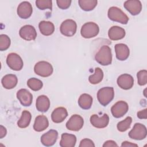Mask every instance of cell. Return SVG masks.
Instances as JSON below:
<instances>
[{
    "instance_id": "1",
    "label": "cell",
    "mask_w": 147,
    "mask_h": 147,
    "mask_svg": "<svg viewBox=\"0 0 147 147\" xmlns=\"http://www.w3.org/2000/svg\"><path fill=\"white\" fill-rule=\"evenodd\" d=\"M95 60L102 65H109L112 62V54L110 48L107 45L102 46L95 56Z\"/></svg>"
},
{
    "instance_id": "2",
    "label": "cell",
    "mask_w": 147,
    "mask_h": 147,
    "mask_svg": "<svg viewBox=\"0 0 147 147\" xmlns=\"http://www.w3.org/2000/svg\"><path fill=\"white\" fill-rule=\"evenodd\" d=\"M114 91L111 87H105L98 91L97 98L102 106H107L114 98Z\"/></svg>"
},
{
    "instance_id": "3",
    "label": "cell",
    "mask_w": 147,
    "mask_h": 147,
    "mask_svg": "<svg viewBox=\"0 0 147 147\" xmlns=\"http://www.w3.org/2000/svg\"><path fill=\"white\" fill-rule=\"evenodd\" d=\"M108 17L111 21L118 22L122 24H126L128 22L129 18L127 15L117 7L112 6L108 10Z\"/></svg>"
},
{
    "instance_id": "4",
    "label": "cell",
    "mask_w": 147,
    "mask_h": 147,
    "mask_svg": "<svg viewBox=\"0 0 147 147\" xmlns=\"http://www.w3.org/2000/svg\"><path fill=\"white\" fill-rule=\"evenodd\" d=\"M99 32L98 25L93 22L85 23L81 28L80 33L85 38H91L96 36Z\"/></svg>"
},
{
    "instance_id": "5",
    "label": "cell",
    "mask_w": 147,
    "mask_h": 147,
    "mask_svg": "<svg viewBox=\"0 0 147 147\" xmlns=\"http://www.w3.org/2000/svg\"><path fill=\"white\" fill-rule=\"evenodd\" d=\"M34 71L37 75L45 78L52 74L53 69L49 63L45 61H41L35 64Z\"/></svg>"
},
{
    "instance_id": "6",
    "label": "cell",
    "mask_w": 147,
    "mask_h": 147,
    "mask_svg": "<svg viewBox=\"0 0 147 147\" xmlns=\"http://www.w3.org/2000/svg\"><path fill=\"white\" fill-rule=\"evenodd\" d=\"M77 29V24L75 21L68 19L64 21L60 27L61 33L67 37H71L74 36Z\"/></svg>"
},
{
    "instance_id": "7",
    "label": "cell",
    "mask_w": 147,
    "mask_h": 147,
    "mask_svg": "<svg viewBox=\"0 0 147 147\" xmlns=\"http://www.w3.org/2000/svg\"><path fill=\"white\" fill-rule=\"evenodd\" d=\"M146 134L147 131L145 126L140 123H136L129 131L128 136L131 139L141 140L146 138Z\"/></svg>"
},
{
    "instance_id": "8",
    "label": "cell",
    "mask_w": 147,
    "mask_h": 147,
    "mask_svg": "<svg viewBox=\"0 0 147 147\" xmlns=\"http://www.w3.org/2000/svg\"><path fill=\"white\" fill-rule=\"evenodd\" d=\"M6 63L10 68L17 71H20L24 65L22 59L16 53H10L7 55Z\"/></svg>"
},
{
    "instance_id": "9",
    "label": "cell",
    "mask_w": 147,
    "mask_h": 147,
    "mask_svg": "<svg viewBox=\"0 0 147 147\" xmlns=\"http://www.w3.org/2000/svg\"><path fill=\"white\" fill-rule=\"evenodd\" d=\"M128 110V104L123 100L117 102L111 108V111L113 116L117 118L123 117L127 112Z\"/></svg>"
},
{
    "instance_id": "10",
    "label": "cell",
    "mask_w": 147,
    "mask_h": 147,
    "mask_svg": "<svg viewBox=\"0 0 147 147\" xmlns=\"http://www.w3.org/2000/svg\"><path fill=\"white\" fill-rule=\"evenodd\" d=\"M83 124V118L79 115L74 114L66 123V127L69 130L77 131L82 128Z\"/></svg>"
},
{
    "instance_id": "11",
    "label": "cell",
    "mask_w": 147,
    "mask_h": 147,
    "mask_svg": "<svg viewBox=\"0 0 147 147\" xmlns=\"http://www.w3.org/2000/svg\"><path fill=\"white\" fill-rule=\"evenodd\" d=\"M20 36L27 41L34 40L37 37V32L35 28L30 25L23 26L19 31Z\"/></svg>"
},
{
    "instance_id": "12",
    "label": "cell",
    "mask_w": 147,
    "mask_h": 147,
    "mask_svg": "<svg viewBox=\"0 0 147 147\" xmlns=\"http://www.w3.org/2000/svg\"><path fill=\"white\" fill-rule=\"evenodd\" d=\"M58 137V132L56 130L51 129L42 134L41 137V142L46 146L53 145Z\"/></svg>"
},
{
    "instance_id": "13",
    "label": "cell",
    "mask_w": 147,
    "mask_h": 147,
    "mask_svg": "<svg viewBox=\"0 0 147 147\" xmlns=\"http://www.w3.org/2000/svg\"><path fill=\"white\" fill-rule=\"evenodd\" d=\"M17 14L22 19L29 18L33 12L32 5L27 1H24L20 3L17 7Z\"/></svg>"
},
{
    "instance_id": "14",
    "label": "cell",
    "mask_w": 147,
    "mask_h": 147,
    "mask_svg": "<svg viewBox=\"0 0 147 147\" xmlns=\"http://www.w3.org/2000/svg\"><path fill=\"white\" fill-rule=\"evenodd\" d=\"M90 122L93 126L98 129L106 127L109 122V117L107 114H104L101 117L96 114H93L90 117Z\"/></svg>"
},
{
    "instance_id": "15",
    "label": "cell",
    "mask_w": 147,
    "mask_h": 147,
    "mask_svg": "<svg viewBox=\"0 0 147 147\" xmlns=\"http://www.w3.org/2000/svg\"><path fill=\"white\" fill-rule=\"evenodd\" d=\"M124 7L133 16L138 15L142 10L141 2L138 0H128L124 2Z\"/></svg>"
},
{
    "instance_id": "16",
    "label": "cell",
    "mask_w": 147,
    "mask_h": 147,
    "mask_svg": "<svg viewBox=\"0 0 147 147\" xmlns=\"http://www.w3.org/2000/svg\"><path fill=\"white\" fill-rule=\"evenodd\" d=\"M117 84L122 89L129 90L133 86L134 79L132 76L129 74H122L117 79Z\"/></svg>"
},
{
    "instance_id": "17",
    "label": "cell",
    "mask_w": 147,
    "mask_h": 147,
    "mask_svg": "<svg viewBox=\"0 0 147 147\" xmlns=\"http://www.w3.org/2000/svg\"><path fill=\"white\" fill-rule=\"evenodd\" d=\"M17 98L24 106H29L33 100L32 94L26 89H20L17 92Z\"/></svg>"
},
{
    "instance_id": "18",
    "label": "cell",
    "mask_w": 147,
    "mask_h": 147,
    "mask_svg": "<svg viewBox=\"0 0 147 147\" xmlns=\"http://www.w3.org/2000/svg\"><path fill=\"white\" fill-rule=\"evenodd\" d=\"M115 51L116 57L119 60H125L129 56L130 51L128 47L126 44L122 43L116 44L115 45Z\"/></svg>"
},
{
    "instance_id": "19",
    "label": "cell",
    "mask_w": 147,
    "mask_h": 147,
    "mask_svg": "<svg viewBox=\"0 0 147 147\" xmlns=\"http://www.w3.org/2000/svg\"><path fill=\"white\" fill-rule=\"evenodd\" d=\"M68 116V112L65 108L59 107L56 108L51 114V119L55 123L62 122Z\"/></svg>"
},
{
    "instance_id": "20",
    "label": "cell",
    "mask_w": 147,
    "mask_h": 147,
    "mask_svg": "<svg viewBox=\"0 0 147 147\" xmlns=\"http://www.w3.org/2000/svg\"><path fill=\"white\" fill-rule=\"evenodd\" d=\"M126 32L123 28L118 26H113L108 32V36L111 40H121L125 36Z\"/></svg>"
},
{
    "instance_id": "21",
    "label": "cell",
    "mask_w": 147,
    "mask_h": 147,
    "mask_svg": "<svg viewBox=\"0 0 147 147\" xmlns=\"http://www.w3.org/2000/svg\"><path fill=\"white\" fill-rule=\"evenodd\" d=\"M49 126V122L46 116L44 115H38L34 121L33 129L35 131L40 132L45 130Z\"/></svg>"
},
{
    "instance_id": "22",
    "label": "cell",
    "mask_w": 147,
    "mask_h": 147,
    "mask_svg": "<svg viewBox=\"0 0 147 147\" xmlns=\"http://www.w3.org/2000/svg\"><path fill=\"white\" fill-rule=\"evenodd\" d=\"M36 106L37 110L40 112L47 111L50 107L49 99L44 95L38 96L36 99Z\"/></svg>"
},
{
    "instance_id": "23",
    "label": "cell",
    "mask_w": 147,
    "mask_h": 147,
    "mask_svg": "<svg viewBox=\"0 0 147 147\" xmlns=\"http://www.w3.org/2000/svg\"><path fill=\"white\" fill-rule=\"evenodd\" d=\"M60 146L61 147H74L76 142V137L75 135L67 133H63L61 137Z\"/></svg>"
},
{
    "instance_id": "24",
    "label": "cell",
    "mask_w": 147,
    "mask_h": 147,
    "mask_svg": "<svg viewBox=\"0 0 147 147\" xmlns=\"http://www.w3.org/2000/svg\"><path fill=\"white\" fill-rule=\"evenodd\" d=\"M1 83L5 88L9 90L12 89L17 86L18 79L14 74H7L2 78Z\"/></svg>"
},
{
    "instance_id": "25",
    "label": "cell",
    "mask_w": 147,
    "mask_h": 147,
    "mask_svg": "<svg viewBox=\"0 0 147 147\" xmlns=\"http://www.w3.org/2000/svg\"><path fill=\"white\" fill-rule=\"evenodd\" d=\"M38 28L41 33L47 36L52 34L55 31V26L50 21H42L40 22Z\"/></svg>"
},
{
    "instance_id": "26",
    "label": "cell",
    "mask_w": 147,
    "mask_h": 147,
    "mask_svg": "<svg viewBox=\"0 0 147 147\" xmlns=\"http://www.w3.org/2000/svg\"><path fill=\"white\" fill-rule=\"evenodd\" d=\"M92 104V98L88 94H82L78 99L79 106L84 110H88L91 108Z\"/></svg>"
},
{
    "instance_id": "27",
    "label": "cell",
    "mask_w": 147,
    "mask_h": 147,
    "mask_svg": "<svg viewBox=\"0 0 147 147\" xmlns=\"http://www.w3.org/2000/svg\"><path fill=\"white\" fill-rule=\"evenodd\" d=\"M32 115L27 110H24L22 113L20 119L17 122V125L20 128H25L28 127L30 122Z\"/></svg>"
},
{
    "instance_id": "28",
    "label": "cell",
    "mask_w": 147,
    "mask_h": 147,
    "mask_svg": "<svg viewBox=\"0 0 147 147\" xmlns=\"http://www.w3.org/2000/svg\"><path fill=\"white\" fill-rule=\"evenodd\" d=\"M103 78V71L99 67L95 68V72L88 78V81L91 84H96L100 83Z\"/></svg>"
},
{
    "instance_id": "29",
    "label": "cell",
    "mask_w": 147,
    "mask_h": 147,
    "mask_svg": "<svg viewBox=\"0 0 147 147\" xmlns=\"http://www.w3.org/2000/svg\"><path fill=\"white\" fill-rule=\"evenodd\" d=\"M78 3L82 10L88 11L92 10L96 6L98 1L96 0H79Z\"/></svg>"
},
{
    "instance_id": "30",
    "label": "cell",
    "mask_w": 147,
    "mask_h": 147,
    "mask_svg": "<svg viewBox=\"0 0 147 147\" xmlns=\"http://www.w3.org/2000/svg\"><path fill=\"white\" fill-rule=\"evenodd\" d=\"M27 85L32 90L37 91L42 88L43 83L40 79L35 78H32L28 80Z\"/></svg>"
},
{
    "instance_id": "31",
    "label": "cell",
    "mask_w": 147,
    "mask_h": 147,
    "mask_svg": "<svg viewBox=\"0 0 147 147\" xmlns=\"http://www.w3.org/2000/svg\"><path fill=\"white\" fill-rule=\"evenodd\" d=\"M131 122L132 118L131 117H127L124 120L119 122L117 125L118 130L121 132L126 131L130 127Z\"/></svg>"
},
{
    "instance_id": "32",
    "label": "cell",
    "mask_w": 147,
    "mask_h": 147,
    "mask_svg": "<svg viewBox=\"0 0 147 147\" xmlns=\"http://www.w3.org/2000/svg\"><path fill=\"white\" fill-rule=\"evenodd\" d=\"M10 39L6 34L0 35V51H3L7 50L10 45Z\"/></svg>"
},
{
    "instance_id": "33",
    "label": "cell",
    "mask_w": 147,
    "mask_h": 147,
    "mask_svg": "<svg viewBox=\"0 0 147 147\" xmlns=\"http://www.w3.org/2000/svg\"><path fill=\"white\" fill-rule=\"evenodd\" d=\"M36 6L40 10L52 9V2L51 0H37L36 1Z\"/></svg>"
},
{
    "instance_id": "34",
    "label": "cell",
    "mask_w": 147,
    "mask_h": 147,
    "mask_svg": "<svg viewBox=\"0 0 147 147\" xmlns=\"http://www.w3.org/2000/svg\"><path fill=\"white\" fill-rule=\"evenodd\" d=\"M138 84L140 86H144L147 83V71L145 69L141 70L137 74Z\"/></svg>"
},
{
    "instance_id": "35",
    "label": "cell",
    "mask_w": 147,
    "mask_h": 147,
    "mask_svg": "<svg viewBox=\"0 0 147 147\" xmlns=\"http://www.w3.org/2000/svg\"><path fill=\"white\" fill-rule=\"evenodd\" d=\"M71 0H57L56 3L58 7L63 10L68 9L71 3Z\"/></svg>"
},
{
    "instance_id": "36",
    "label": "cell",
    "mask_w": 147,
    "mask_h": 147,
    "mask_svg": "<svg viewBox=\"0 0 147 147\" xmlns=\"http://www.w3.org/2000/svg\"><path fill=\"white\" fill-rule=\"evenodd\" d=\"M95 144L94 142L88 138L83 139L79 144V147H94Z\"/></svg>"
},
{
    "instance_id": "37",
    "label": "cell",
    "mask_w": 147,
    "mask_h": 147,
    "mask_svg": "<svg viewBox=\"0 0 147 147\" xmlns=\"http://www.w3.org/2000/svg\"><path fill=\"white\" fill-rule=\"evenodd\" d=\"M137 117L140 119H146L147 118V109H145L143 110L138 111L137 113Z\"/></svg>"
},
{
    "instance_id": "38",
    "label": "cell",
    "mask_w": 147,
    "mask_h": 147,
    "mask_svg": "<svg viewBox=\"0 0 147 147\" xmlns=\"http://www.w3.org/2000/svg\"><path fill=\"white\" fill-rule=\"evenodd\" d=\"M103 147H110V146H118V145L114 141L108 140L105 142L103 145Z\"/></svg>"
},
{
    "instance_id": "39",
    "label": "cell",
    "mask_w": 147,
    "mask_h": 147,
    "mask_svg": "<svg viewBox=\"0 0 147 147\" xmlns=\"http://www.w3.org/2000/svg\"><path fill=\"white\" fill-rule=\"evenodd\" d=\"M7 133V130L6 128L3 126L2 125H1L0 126V138H3Z\"/></svg>"
},
{
    "instance_id": "40",
    "label": "cell",
    "mask_w": 147,
    "mask_h": 147,
    "mask_svg": "<svg viewBox=\"0 0 147 147\" xmlns=\"http://www.w3.org/2000/svg\"><path fill=\"white\" fill-rule=\"evenodd\" d=\"M121 146L124 147H131V146H138V145L136 144H133L131 143L130 142H128V141H123L122 144H121Z\"/></svg>"
}]
</instances>
